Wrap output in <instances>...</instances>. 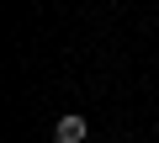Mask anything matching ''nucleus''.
I'll return each instance as SVG.
<instances>
[{
  "instance_id": "f257e3e1",
  "label": "nucleus",
  "mask_w": 159,
  "mask_h": 143,
  "mask_svg": "<svg viewBox=\"0 0 159 143\" xmlns=\"http://www.w3.org/2000/svg\"><path fill=\"white\" fill-rule=\"evenodd\" d=\"M85 138H90V122L80 117V111H64L53 122V143H85Z\"/></svg>"
}]
</instances>
